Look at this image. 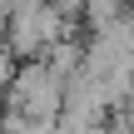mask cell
Returning a JSON list of instances; mask_svg holds the SVG:
<instances>
[{"instance_id": "2", "label": "cell", "mask_w": 134, "mask_h": 134, "mask_svg": "<svg viewBox=\"0 0 134 134\" xmlns=\"http://www.w3.org/2000/svg\"><path fill=\"white\" fill-rule=\"evenodd\" d=\"M65 10L55 0H20L15 15L5 20V45L20 60H45L60 40H65Z\"/></svg>"}, {"instance_id": "1", "label": "cell", "mask_w": 134, "mask_h": 134, "mask_svg": "<svg viewBox=\"0 0 134 134\" xmlns=\"http://www.w3.org/2000/svg\"><path fill=\"white\" fill-rule=\"evenodd\" d=\"M65 90L70 80L50 65V60H25L15 75H10V109L25 114V119H40V124H60L65 114Z\"/></svg>"}, {"instance_id": "3", "label": "cell", "mask_w": 134, "mask_h": 134, "mask_svg": "<svg viewBox=\"0 0 134 134\" xmlns=\"http://www.w3.org/2000/svg\"><path fill=\"white\" fill-rule=\"evenodd\" d=\"M124 0H85V15H90V25L99 30V25H109V20H119L124 10H119Z\"/></svg>"}]
</instances>
